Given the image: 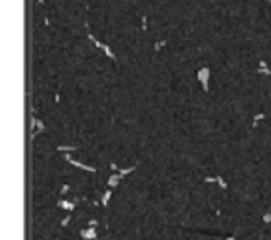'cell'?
<instances>
[{
	"label": "cell",
	"instance_id": "1",
	"mask_svg": "<svg viewBox=\"0 0 271 240\" xmlns=\"http://www.w3.org/2000/svg\"><path fill=\"white\" fill-rule=\"evenodd\" d=\"M65 159L68 161L72 166H74V167H78V169H81V170H84V172H90V174H95V167H92V166H86V164H82V162H78V161H74V159H72V156L70 154H65Z\"/></svg>",
	"mask_w": 271,
	"mask_h": 240
},
{
	"label": "cell",
	"instance_id": "2",
	"mask_svg": "<svg viewBox=\"0 0 271 240\" xmlns=\"http://www.w3.org/2000/svg\"><path fill=\"white\" fill-rule=\"evenodd\" d=\"M205 183H217L222 189H227V183L222 176H206L205 178Z\"/></svg>",
	"mask_w": 271,
	"mask_h": 240
},
{
	"label": "cell",
	"instance_id": "3",
	"mask_svg": "<svg viewBox=\"0 0 271 240\" xmlns=\"http://www.w3.org/2000/svg\"><path fill=\"white\" fill-rule=\"evenodd\" d=\"M122 178H124V175H121L119 172H116L114 175H111V176L108 178V186H109V188H116Z\"/></svg>",
	"mask_w": 271,
	"mask_h": 240
},
{
	"label": "cell",
	"instance_id": "4",
	"mask_svg": "<svg viewBox=\"0 0 271 240\" xmlns=\"http://www.w3.org/2000/svg\"><path fill=\"white\" fill-rule=\"evenodd\" d=\"M81 235H82V239H84V240H94V239L97 237L95 227H87V229L81 231Z\"/></svg>",
	"mask_w": 271,
	"mask_h": 240
},
{
	"label": "cell",
	"instance_id": "5",
	"mask_svg": "<svg viewBox=\"0 0 271 240\" xmlns=\"http://www.w3.org/2000/svg\"><path fill=\"white\" fill-rule=\"evenodd\" d=\"M57 205L60 207V208H64V210H67V211H72L73 208H74V202H68V200H59Z\"/></svg>",
	"mask_w": 271,
	"mask_h": 240
},
{
	"label": "cell",
	"instance_id": "6",
	"mask_svg": "<svg viewBox=\"0 0 271 240\" xmlns=\"http://www.w3.org/2000/svg\"><path fill=\"white\" fill-rule=\"evenodd\" d=\"M109 199H111V191L108 189L103 196H101V205L106 207V205H108V202H109Z\"/></svg>",
	"mask_w": 271,
	"mask_h": 240
},
{
	"label": "cell",
	"instance_id": "7",
	"mask_svg": "<svg viewBox=\"0 0 271 240\" xmlns=\"http://www.w3.org/2000/svg\"><path fill=\"white\" fill-rule=\"evenodd\" d=\"M59 151H65V153H70V151H76V146H67V145H59L57 146Z\"/></svg>",
	"mask_w": 271,
	"mask_h": 240
},
{
	"label": "cell",
	"instance_id": "8",
	"mask_svg": "<svg viewBox=\"0 0 271 240\" xmlns=\"http://www.w3.org/2000/svg\"><path fill=\"white\" fill-rule=\"evenodd\" d=\"M135 170V167H128V169H119V174L121 175H128V174H132V172Z\"/></svg>",
	"mask_w": 271,
	"mask_h": 240
},
{
	"label": "cell",
	"instance_id": "9",
	"mask_svg": "<svg viewBox=\"0 0 271 240\" xmlns=\"http://www.w3.org/2000/svg\"><path fill=\"white\" fill-rule=\"evenodd\" d=\"M68 189H70V186L68 184H64V186H62V189H60V194L64 196V194H67V192H68Z\"/></svg>",
	"mask_w": 271,
	"mask_h": 240
},
{
	"label": "cell",
	"instance_id": "10",
	"mask_svg": "<svg viewBox=\"0 0 271 240\" xmlns=\"http://www.w3.org/2000/svg\"><path fill=\"white\" fill-rule=\"evenodd\" d=\"M70 218H72L70 215H68V216H65V218L60 221V224H62V226H67V224H68V221H70Z\"/></svg>",
	"mask_w": 271,
	"mask_h": 240
},
{
	"label": "cell",
	"instance_id": "11",
	"mask_svg": "<svg viewBox=\"0 0 271 240\" xmlns=\"http://www.w3.org/2000/svg\"><path fill=\"white\" fill-rule=\"evenodd\" d=\"M263 221H265V223H271V213H266L265 216H263Z\"/></svg>",
	"mask_w": 271,
	"mask_h": 240
},
{
	"label": "cell",
	"instance_id": "12",
	"mask_svg": "<svg viewBox=\"0 0 271 240\" xmlns=\"http://www.w3.org/2000/svg\"><path fill=\"white\" fill-rule=\"evenodd\" d=\"M262 118H263V115H258V116H255V119H254V126H255V124H257V123H258V121H260V119H262Z\"/></svg>",
	"mask_w": 271,
	"mask_h": 240
},
{
	"label": "cell",
	"instance_id": "13",
	"mask_svg": "<svg viewBox=\"0 0 271 240\" xmlns=\"http://www.w3.org/2000/svg\"><path fill=\"white\" fill-rule=\"evenodd\" d=\"M225 240H235L233 237H228V239H225Z\"/></svg>",
	"mask_w": 271,
	"mask_h": 240
}]
</instances>
